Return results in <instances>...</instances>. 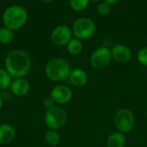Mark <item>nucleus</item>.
<instances>
[{
    "instance_id": "obj_1",
    "label": "nucleus",
    "mask_w": 147,
    "mask_h": 147,
    "mask_svg": "<svg viewBox=\"0 0 147 147\" xmlns=\"http://www.w3.org/2000/svg\"><path fill=\"white\" fill-rule=\"evenodd\" d=\"M5 69L13 79L24 78L31 68L29 55L22 49H14L8 53L4 61Z\"/></svg>"
},
{
    "instance_id": "obj_2",
    "label": "nucleus",
    "mask_w": 147,
    "mask_h": 147,
    "mask_svg": "<svg viewBox=\"0 0 147 147\" xmlns=\"http://www.w3.org/2000/svg\"><path fill=\"white\" fill-rule=\"evenodd\" d=\"M71 71L69 62L60 57L51 59L45 67L47 77L53 81H62L68 79Z\"/></svg>"
},
{
    "instance_id": "obj_3",
    "label": "nucleus",
    "mask_w": 147,
    "mask_h": 147,
    "mask_svg": "<svg viewBox=\"0 0 147 147\" xmlns=\"http://www.w3.org/2000/svg\"><path fill=\"white\" fill-rule=\"evenodd\" d=\"M2 19L4 27L11 30H16L26 23L28 12L21 6H10L4 10Z\"/></svg>"
},
{
    "instance_id": "obj_4",
    "label": "nucleus",
    "mask_w": 147,
    "mask_h": 147,
    "mask_svg": "<svg viewBox=\"0 0 147 147\" xmlns=\"http://www.w3.org/2000/svg\"><path fill=\"white\" fill-rule=\"evenodd\" d=\"M44 120L49 129L58 131L65 125L67 121V113L62 107L55 105L52 108L47 110Z\"/></svg>"
},
{
    "instance_id": "obj_5",
    "label": "nucleus",
    "mask_w": 147,
    "mask_h": 147,
    "mask_svg": "<svg viewBox=\"0 0 147 147\" xmlns=\"http://www.w3.org/2000/svg\"><path fill=\"white\" fill-rule=\"evenodd\" d=\"M114 125L117 130L123 134L130 133L135 125V116L128 108H121L114 116Z\"/></svg>"
},
{
    "instance_id": "obj_6",
    "label": "nucleus",
    "mask_w": 147,
    "mask_h": 147,
    "mask_svg": "<svg viewBox=\"0 0 147 147\" xmlns=\"http://www.w3.org/2000/svg\"><path fill=\"white\" fill-rule=\"evenodd\" d=\"M96 27L95 22L89 17L77 19L72 25V34L78 40H86L94 36Z\"/></svg>"
},
{
    "instance_id": "obj_7",
    "label": "nucleus",
    "mask_w": 147,
    "mask_h": 147,
    "mask_svg": "<svg viewBox=\"0 0 147 147\" xmlns=\"http://www.w3.org/2000/svg\"><path fill=\"white\" fill-rule=\"evenodd\" d=\"M112 61L111 49L108 47H100L94 50L90 56V63L96 69H103L107 68Z\"/></svg>"
},
{
    "instance_id": "obj_8",
    "label": "nucleus",
    "mask_w": 147,
    "mask_h": 147,
    "mask_svg": "<svg viewBox=\"0 0 147 147\" xmlns=\"http://www.w3.org/2000/svg\"><path fill=\"white\" fill-rule=\"evenodd\" d=\"M72 30L67 25H59L51 33V41L56 46H65L72 39Z\"/></svg>"
},
{
    "instance_id": "obj_9",
    "label": "nucleus",
    "mask_w": 147,
    "mask_h": 147,
    "mask_svg": "<svg viewBox=\"0 0 147 147\" xmlns=\"http://www.w3.org/2000/svg\"><path fill=\"white\" fill-rule=\"evenodd\" d=\"M73 93L71 89L65 85H57L50 93V97L57 105H64L70 102Z\"/></svg>"
},
{
    "instance_id": "obj_10",
    "label": "nucleus",
    "mask_w": 147,
    "mask_h": 147,
    "mask_svg": "<svg viewBox=\"0 0 147 147\" xmlns=\"http://www.w3.org/2000/svg\"><path fill=\"white\" fill-rule=\"evenodd\" d=\"M112 59L119 63H127L132 58V51L124 44H116L111 49Z\"/></svg>"
},
{
    "instance_id": "obj_11",
    "label": "nucleus",
    "mask_w": 147,
    "mask_h": 147,
    "mask_svg": "<svg viewBox=\"0 0 147 147\" xmlns=\"http://www.w3.org/2000/svg\"><path fill=\"white\" fill-rule=\"evenodd\" d=\"M9 89L14 95L22 97L28 94L30 90V85L28 81L25 78H16L11 81Z\"/></svg>"
},
{
    "instance_id": "obj_12",
    "label": "nucleus",
    "mask_w": 147,
    "mask_h": 147,
    "mask_svg": "<svg viewBox=\"0 0 147 147\" xmlns=\"http://www.w3.org/2000/svg\"><path fill=\"white\" fill-rule=\"evenodd\" d=\"M68 79L72 86L77 88H81L87 83L88 75L82 68H74L71 69Z\"/></svg>"
},
{
    "instance_id": "obj_13",
    "label": "nucleus",
    "mask_w": 147,
    "mask_h": 147,
    "mask_svg": "<svg viewBox=\"0 0 147 147\" xmlns=\"http://www.w3.org/2000/svg\"><path fill=\"white\" fill-rule=\"evenodd\" d=\"M16 130L9 124L0 125V145H6L14 140Z\"/></svg>"
},
{
    "instance_id": "obj_14",
    "label": "nucleus",
    "mask_w": 147,
    "mask_h": 147,
    "mask_svg": "<svg viewBox=\"0 0 147 147\" xmlns=\"http://www.w3.org/2000/svg\"><path fill=\"white\" fill-rule=\"evenodd\" d=\"M127 143L125 134L120 132L112 133L107 139V147H125Z\"/></svg>"
},
{
    "instance_id": "obj_15",
    "label": "nucleus",
    "mask_w": 147,
    "mask_h": 147,
    "mask_svg": "<svg viewBox=\"0 0 147 147\" xmlns=\"http://www.w3.org/2000/svg\"><path fill=\"white\" fill-rule=\"evenodd\" d=\"M60 139H61V138H60L59 133L55 130L49 129L47 131V133L45 134V142L49 146H57L59 144Z\"/></svg>"
},
{
    "instance_id": "obj_16",
    "label": "nucleus",
    "mask_w": 147,
    "mask_h": 147,
    "mask_svg": "<svg viewBox=\"0 0 147 147\" xmlns=\"http://www.w3.org/2000/svg\"><path fill=\"white\" fill-rule=\"evenodd\" d=\"M67 51L71 55H78L83 50V43L80 40L77 38H72L66 45Z\"/></svg>"
},
{
    "instance_id": "obj_17",
    "label": "nucleus",
    "mask_w": 147,
    "mask_h": 147,
    "mask_svg": "<svg viewBox=\"0 0 147 147\" xmlns=\"http://www.w3.org/2000/svg\"><path fill=\"white\" fill-rule=\"evenodd\" d=\"M12 81V77L5 68H0V90H6L9 88Z\"/></svg>"
},
{
    "instance_id": "obj_18",
    "label": "nucleus",
    "mask_w": 147,
    "mask_h": 147,
    "mask_svg": "<svg viewBox=\"0 0 147 147\" xmlns=\"http://www.w3.org/2000/svg\"><path fill=\"white\" fill-rule=\"evenodd\" d=\"M14 38L13 30L3 27L0 29V43L2 44H8L12 42Z\"/></svg>"
},
{
    "instance_id": "obj_19",
    "label": "nucleus",
    "mask_w": 147,
    "mask_h": 147,
    "mask_svg": "<svg viewBox=\"0 0 147 147\" xmlns=\"http://www.w3.org/2000/svg\"><path fill=\"white\" fill-rule=\"evenodd\" d=\"M90 0H70V6L75 11H82L89 5Z\"/></svg>"
},
{
    "instance_id": "obj_20",
    "label": "nucleus",
    "mask_w": 147,
    "mask_h": 147,
    "mask_svg": "<svg viewBox=\"0 0 147 147\" xmlns=\"http://www.w3.org/2000/svg\"><path fill=\"white\" fill-rule=\"evenodd\" d=\"M137 60L142 65L147 67V47L141 48L137 53Z\"/></svg>"
},
{
    "instance_id": "obj_21",
    "label": "nucleus",
    "mask_w": 147,
    "mask_h": 147,
    "mask_svg": "<svg viewBox=\"0 0 147 147\" xmlns=\"http://www.w3.org/2000/svg\"><path fill=\"white\" fill-rule=\"evenodd\" d=\"M97 12L101 16H108L111 12V5L109 3L102 2L97 6Z\"/></svg>"
},
{
    "instance_id": "obj_22",
    "label": "nucleus",
    "mask_w": 147,
    "mask_h": 147,
    "mask_svg": "<svg viewBox=\"0 0 147 147\" xmlns=\"http://www.w3.org/2000/svg\"><path fill=\"white\" fill-rule=\"evenodd\" d=\"M43 106L47 110V109H50L52 108L53 107L55 106V103L54 101H53V99L49 96V97H47L43 100Z\"/></svg>"
},
{
    "instance_id": "obj_23",
    "label": "nucleus",
    "mask_w": 147,
    "mask_h": 147,
    "mask_svg": "<svg viewBox=\"0 0 147 147\" xmlns=\"http://www.w3.org/2000/svg\"><path fill=\"white\" fill-rule=\"evenodd\" d=\"M120 0H104L105 3H109V5H114V4H116Z\"/></svg>"
},
{
    "instance_id": "obj_24",
    "label": "nucleus",
    "mask_w": 147,
    "mask_h": 147,
    "mask_svg": "<svg viewBox=\"0 0 147 147\" xmlns=\"http://www.w3.org/2000/svg\"><path fill=\"white\" fill-rule=\"evenodd\" d=\"M3 99H2V97L0 96V109L3 107Z\"/></svg>"
},
{
    "instance_id": "obj_25",
    "label": "nucleus",
    "mask_w": 147,
    "mask_h": 147,
    "mask_svg": "<svg viewBox=\"0 0 147 147\" xmlns=\"http://www.w3.org/2000/svg\"><path fill=\"white\" fill-rule=\"evenodd\" d=\"M42 1H43L44 3H51L53 0H42Z\"/></svg>"
},
{
    "instance_id": "obj_26",
    "label": "nucleus",
    "mask_w": 147,
    "mask_h": 147,
    "mask_svg": "<svg viewBox=\"0 0 147 147\" xmlns=\"http://www.w3.org/2000/svg\"><path fill=\"white\" fill-rule=\"evenodd\" d=\"M90 1H91V2H93V3H97V2H99L100 0H90Z\"/></svg>"
}]
</instances>
